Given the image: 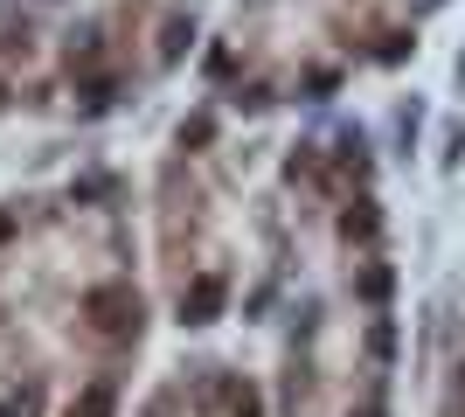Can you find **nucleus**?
Segmentation results:
<instances>
[{
  "label": "nucleus",
  "instance_id": "f257e3e1",
  "mask_svg": "<svg viewBox=\"0 0 465 417\" xmlns=\"http://www.w3.org/2000/svg\"><path fill=\"white\" fill-rule=\"evenodd\" d=\"M215 306H223V279H202L195 292H181V320H195V327L215 320Z\"/></svg>",
  "mask_w": 465,
  "mask_h": 417
},
{
  "label": "nucleus",
  "instance_id": "f03ea898",
  "mask_svg": "<svg viewBox=\"0 0 465 417\" xmlns=\"http://www.w3.org/2000/svg\"><path fill=\"white\" fill-rule=\"evenodd\" d=\"M70 417H111V390H104V383H98V390H83V404Z\"/></svg>",
  "mask_w": 465,
  "mask_h": 417
},
{
  "label": "nucleus",
  "instance_id": "7ed1b4c3",
  "mask_svg": "<svg viewBox=\"0 0 465 417\" xmlns=\"http://www.w3.org/2000/svg\"><path fill=\"white\" fill-rule=\"evenodd\" d=\"M0 236H7V216H0Z\"/></svg>",
  "mask_w": 465,
  "mask_h": 417
}]
</instances>
